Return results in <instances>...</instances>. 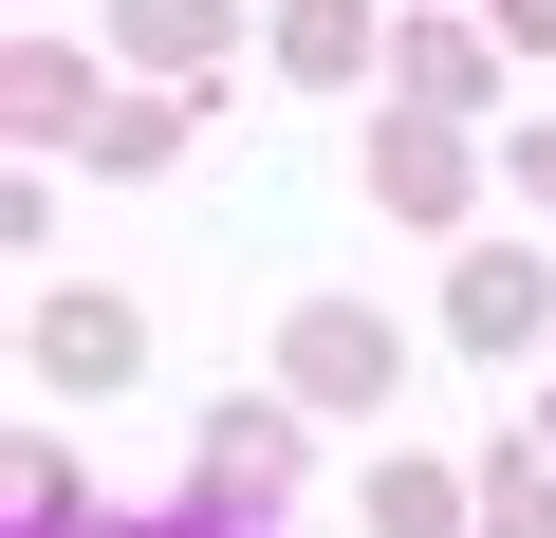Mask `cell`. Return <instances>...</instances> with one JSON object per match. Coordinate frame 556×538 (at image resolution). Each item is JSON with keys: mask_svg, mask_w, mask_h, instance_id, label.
I'll return each mask as SVG.
<instances>
[{"mask_svg": "<svg viewBox=\"0 0 556 538\" xmlns=\"http://www.w3.org/2000/svg\"><path fill=\"white\" fill-rule=\"evenodd\" d=\"M371 538H445V483H371Z\"/></svg>", "mask_w": 556, "mask_h": 538, "instance_id": "9", "label": "cell"}, {"mask_svg": "<svg viewBox=\"0 0 556 538\" xmlns=\"http://www.w3.org/2000/svg\"><path fill=\"white\" fill-rule=\"evenodd\" d=\"M278 75H371V0H278Z\"/></svg>", "mask_w": 556, "mask_h": 538, "instance_id": "6", "label": "cell"}, {"mask_svg": "<svg viewBox=\"0 0 556 538\" xmlns=\"http://www.w3.org/2000/svg\"><path fill=\"white\" fill-rule=\"evenodd\" d=\"M298 390H316V409H371V390H390V335L316 298V316H298Z\"/></svg>", "mask_w": 556, "mask_h": 538, "instance_id": "5", "label": "cell"}, {"mask_svg": "<svg viewBox=\"0 0 556 538\" xmlns=\"http://www.w3.org/2000/svg\"><path fill=\"white\" fill-rule=\"evenodd\" d=\"M445 335H464V353H519V335H556V279H538L519 241H482L464 279H445Z\"/></svg>", "mask_w": 556, "mask_h": 538, "instance_id": "2", "label": "cell"}, {"mask_svg": "<svg viewBox=\"0 0 556 538\" xmlns=\"http://www.w3.org/2000/svg\"><path fill=\"white\" fill-rule=\"evenodd\" d=\"M112 38H130L149 75H204V57H223V0H130V20H112Z\"/></svg>", "mask_w": 556, "mask_h": 538, "instance_id": "7", "label": "cell"}, {"mask_svg": "<svg viewBox=\"0 0 556 538\" xmlns=\"http://www.w3.org/2000/svg\"><path fill=\"white\" fill-rule=\"evenodd\" d=\"M501 167H519V186H538V204H556V130H519V149H501Z\"/></svg>", "mask_w": 556, "mask_h": 538, "instance_id": "11", "label": "cell"}, {"mask_svg": "<svg viewBox=\"0 0 556 538\" xmlns=\"http://www.w3.org/2000/svg\"><path fill=\"white\" fill-rule=\"evenodd\" d=\"M371 204H390V223H464V130H445V112H390V130H371Z\"/></svg>", "mask_w": 556, "mask_h": 538, "instance_id": "3", "label": "cell"}, {"mask_svg": "<svg viewBox=\"0 0 556 538\" xmlns=\"http://www.w3.org/2000/svg\"><path fill=\"white\" fill-rule=\"evenodd\" d=\"M38 372H56V390H130V372H149V316H130V298H38Z\"/></svg>", "mask_w": 556, "mask_h": 538, "instance_id": "4", "label": "cell"}, {"mask_svg": "<svg viewBox=\"0 0 556 538\" xmlns=\"http://www.w3.org/2000/svg\"><path fill=\"white\" fill-rule=\"evenodd\" d=\"M501 38H519V57H556V0H501Z\"/></svg>", "mask_w": 556, "mask_h": 538, "instance_id": "10", "label": "cell"}, {"mask_svg": "<svg viewBox=\"0 0 556 538\" xmlns=\"http://www.w3.org/2000/svg\"><path fill=\"white\" fill-rule=\"evenodd\" d=\"M556 446H482V538H556Z\"/></svg>", "mask_w": 556, "mask_h": 538, "instance_id": "8", "label": "cell"}, {"mask_svg": "<svg viewBox=\"0 0 556 538\" xmlns=\"http://www.w3.org/2000/svg\"><path fill=\"white\" fill-rule=\"evenodd\" d=\"M278 501H298V409H241V390H223V409H204V501H186V520L241 538V520H278Z\"/></svg>", "mask_w": 556, "mask_h": 538, "instance_id": "1", "label": "cell"}]
</instances>
